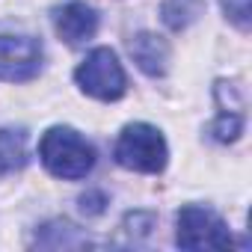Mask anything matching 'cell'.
<instances>
[{"mask_svg":"<svg viewBox=\"0 0 252 252\" xmlns=\"http://www.w3.org/2000/svg\"><path fill=\"white\" fill-rule=\"evenodd\" d=\"M39 158L51 175L77 181L95 166V149L71 128H51L39 143Z\"/></svg>","mask_w":252,"mask_h":252,"instance_id":"cell-1","label":"cell"},{"mask_svg":"<svg viewBox=\"0 0 252 252\" xmlns=\"http://www.w3.org/2000/svg\"><path fill=\"white\" fill-rule=\"evenodd\" d=\"M116 163L134 172H160L166 166V143L158 128L146 122L128 125L116 140Z\"/></svg>","mask_w":252,"mask_h":252,"instance_id":"cell-2","label":"cell"},{"mask_svg":"<svg viewBox=\"0 0 252 252\" xmlns=\"http://www.w3.org/2000/svg\"><path fill=\"white\" fill-rule=\"evenodd\" d=\"M77 86L98 98V101H116L125 95V71L110 48H95L74 71Z\"/></svg>","mask_w":252,"mask_h":252,"instance_id":"cell-3","label":"cell"},{"mask_svg":"<svg viewBox=\"0 0 252 252\" xmlns=\"http://www.w3.org/2000/svg\"><path fill=\"white\" fill-rule=\"evenodd\" d=\"M175 240L181 249H228L231 246L228 225L214 211L199 205H187L178 211Z\"/></svg>","mask_w":252,"mask_h":252,"instance_id":"cell-4","label":"cell"},{"mask_svg":"<svg viewBox=\"0 0 252 252\" xmlns=\"http://www.w3.org/2000/svg\"><path fill=\"white\" fill-rule=\"evenodd\" d=\"M42 68V45L33 36H0V77L30 80Z\"/></svg>","mask_w":252,"mask_h":252,"instance_id":"cell-5","label":"cell"},{"mask_svg":"<svg viewBox=\"0 0 252 252\" xmlns=\"http://www.w3.org/2000/svg\"><path fill=\"white\" fill-rule=\"evenodd\" d=\"M54 30H57V36H60L63 42L80 45V42H86V39L95 36V30H98V15H95V9L86 6V3H65V6H60V9L54 12Z\"/></svg>","mask_w":252,"mask_h":252,"instance_id":"cell-6","label":"cell"},{"mask_svg":"<svg viewBox=\"0 0 252 252\" xmlns=\"http://www.w3.org/2000/svg\"><path fill=\"white\" fill-rule=\"evenodd\" d=\"M128 51H131L134 63H137L149 77H160V74L166 71L169 48H166V42H163L160 36H155V33H140V36L131 39Z\"/></svg>","mask_w":252,"mask_h":252,"instance_id":"cell-7","label":"cell"},{"mask_svg":"<svg viewBox=\"0 0 252 252\" xmlns=\"http://www.w3.org/2000/svg\"><path fill=\"white\" fill-rule=\"evenodd\" d=\"M163 21L169 30H184L187 24H193L202 12V0H163Z\"/></svg>","mask_w":252,"mask_h":252,"instance_id":"cell-8","label":"cell"},{"mask_svg":"<svg viewBox=\"0 0 252 252\" xmlns=\"http://www.w3.org/2000/svg\"><path fill=\"white\" fill-rule=\"evenodd\" d=\"M225 15L237 24V27H249V0H222Z\"/></svg>","mask_w":252,"mask_h":252,"instance_id":"cell-9","label":"cell"},{"mask_svg":"<svg viewBox=\"0 0 252 252\" xmlns=\"http://www.w3.org/2000/svg\"><path fill=\"white\" fill-rule=\"evenodd\" d=\"M3 169H6V166H3V160H0V172H3Z\"/></svg>","mask_w":252,"mask_h":252,"instance_id":"cell-10","label":"cell"}]
</instances>
